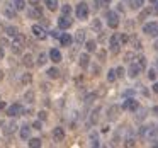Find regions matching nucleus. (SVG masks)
<instances>
[{
    "label": "nucleus",
    "mask_w": 158,
    "mask_h": 148,
    "mask_svg": "<svg viewBox=\"0 0 158 148\" xmlns=\"http://www.w3.org/2000/svg\"><path fill=\"white\" fill-rule=\"evenodd\" d=\"M0 44H4V46H9V41L5 38H0Z\"/></svg>",
    "instance_id": "obj_50"
},
{
    "label": "nucleus",
    "mask_w": 158,
    "mask_h": 148,
    "mask_svg": "<svg viewBox=\"0 0 158 148\" xmlns=\"http://www.w3.org/2000/svg\"><path fill=\"white\" fill-rule=\"evenodd\" d=\"M133 58H134V53H126V56H124V61H131Z\"/></svg>",
    "instance_id": "obj_45"
},
{
    "label": "nucleus",
    "mask_w": 158,
    "mask_h": 148,
    "mask_svg": "<svg viewBox=\"0 0 158 148\" xmlns=\"http://www.w3.org/2000/svg\"><path fill=\"white\" fill-rule=\"evenodd\" d=\"M123 109H127V111H131V112H136V111L139 109V102H138L136 99H133V97H129V99H126L123 102Z\"/></svg>",
    "instance_id": "obj_4"
},
{
    "label": "nucleus",
    "mask_w": 158,
    "mask_h": 148,
    "mask_svg": "<svg viewBox=\"0 0 158 148\" xmlns=\"http://www.w3.org/2000/svg\"><path fill=\"white\" fill-rule=\"evenodd\" d=\"M94 99H95V94H89V95L85 97V104H90Z\"/></svg>",
    "instance_id": "obj_42"
},
{
    "label": "nucleus",
    "mask_w": 158,
    "mask_h": 148,
    "mask_svg": "<svg viewBox=\"0 0 158 148\" xmlns=\"http://www.w3.org/2000/svg\"><path fill=\"white\" fill-rule=\"evenodd\" d=\"M143 32L148 36H158V22H148V24H144Z\"/></svg>",
    "instance_id": "obj_5"
},
{
    "label": "nucleus",
    "mask_w": 158,
    "mask_h": 148,
    "mask_svg": "<svg viewBox=\"0 0 158 148\" xmlns=\"http://www.w3.org/2000/svg\"><path fill=\"white\" fill-rule=\"evenodd\" d=\"M75 41L78 43V44H82V43L85 41V31H82V29H80V31H77V34H75Z\"/></svg>",
    "instance_id": "obj_22"
},
{
    "label": "nucleus",
    "mask_w": 158,
    "mask_h": 148,
    "mask_svg": "<svg viewBox=\"0 0 158 148\" xmlns=\"http://www.w3.org/2000/svg\"><path fill=\"white\" fill-rule=\"evenodd\" d=\"M116 73H117V77H124V68H123V66L116 68Z\"/></svg>",
    "instance_id": "obj_47"
},
{
    "label": "nucleus",
    "mask_w": 158,
    "mask_h": 148,
    "mask_svg": "<svg viewBox=\"0 0 158 148\" xmlns=\"http://www.w3.org/2000/svg\"><path fill=\"white\" fill-rule=\"evenodd\" d=\"M58 27L60 29H70L72 27V19H70V15H61V17L58 19Z\"/></svg>",
    "instance_id": "obj_10"
},
{
    "label": "nucleus",
    "mask_w": 158,
    "mask_h": 148,
    "mask_svg": "<svg viewBox=\"0 0 158 148\" xmlns=\"http://www.w3.org/2000/svg\"><path fill=\"white\" fill-rule=\"evenodd\" d=\"M153 14L158 15V0H156V4H155V7H153Z\"/></svg>",
    "instance_id": "obj_52"
},
{
    "label": "nucleus",
    "mask_w": 158,
    "mask_h": 148,
    "mask_svg": "<svg viewBox=\"0 0 158 148\" xmlns=\"http://www.w3.org/2000/svg\"><path fill=\"white\" fill-rule=\"evenodd\" d=\"M150 2H151V4H156V0H150Z\"/></svg>",
    "instance_id": "obj_60"
},
{
    "label": "nucleus",
    "mask_w": 158,
    "mask_h": 148,
    "mask_svg": "<svg viewBox=\"0 0 158 148\" xmlns=\"http://www.w3.org/2000/svg\"><path fill=\"white\" fill-rule=\"evenodd\" d=\"M34 97H36V95H34V92H32V90H27V92L24 94V99L27 100L29 104H32V102H34Z\"/></svg>",
    "instance_id": "obj_28"
},
{
    "label": "nucleus",
    "mask_w": 158,
    "mask_h": 148,
    "mask_svg": "<svg viewBox=\"0 0 158 148\" xmlns=\"http://www.w3.org/2000/svg\"><path fill=\"white\" fill-rule=\"evenodd\" d=\"M148 78H150V80H155V78H156V72H155L153 68L148 70Z\"/></svg>",
    "instance_id": "obj_39"
},
{
    "label": "nucleus",
    "mask_w": 158,
    "mask_h": 148,
    "mask_svg": "<svg viewBox=\"0 0 158 148\" xmlns=\"http://www.w3.org/2000/svg\"><path fill=\"white\" fill-rule=\"evenodd\" d=\"M119 39H121V44H126V43L129 41V38H127L126 34H119Z\"/></svg>",
    "instance_id": "obj_41"
},
{
    "label": "nucleus",
    "mask_w": 158,
    "mask_h": 148,
    "mask_svg": "<svg viewBox=\"0 0 158 148\" xmlns=\"http://www.w3.org/2000/svg\"><path fill=\"white\" fill-rule=\"evenodd\" d=\"M29 134H31V128L27 126V124H24V126H21V138L22 140H27Z\"/></svg>",
    "instance_id": "obj_18"
},
{
    "label": "nucleus",
    "mask_w": 158,
    "mask_h": 148,
    "mask_svg": "<svg viewBox=\"0 0 158 148\" xmlns=\"http://www.w3.org/2000/svg\"><path fill=\"white\" fill-rule=\"evenodd\" d=\"M39 119H41V121H46V119H48V114H46V111H39Z\"/></svg>",
    "instance_id": "obj_43"
},
{
    "label": "nucleus",
    "mask_w": 158,
    "mask_h": 148,
    "mask_svg": "<svg viewBox=\"0 0 158 148\" xmlns=\"http://www.w3.org/2000/svg\"><path fill=\"white\" fill-rule=\"evenodd\" d=\"M133 44H134V48H136V49L141 48V41H139V39H133Z\"/></svg>",
    "instance_id": "obj_48"
},
{
    "label": "nucleus",
    "mask_w": 158,
    "mask_h": 148,
    "mask_svg": "<svg viewBox=\"0 0 158 148\" xmlns=\"http://www.w3.org/2000/svg\"><path fill=\"white\" fill-rule=\"evenodd\" d=\"M22 112H24V111H22V106H21V104H12V106L7 107V116H9V117L21 116Z\"/></svg>",
    "instance_id": "obj_7"
},
{
    "label": "nucleus",
    "mask_w": 158,
    "mask_h": 148,
    "mask_svg": "<svg viewBox=\"0 0 158 148\" xmlns=\"http://www.w3.org/2000/svg\"><path fill=\"white\" fill-rule=\"evenodd\" d=\"M75 14H77V17H78L80 21H85V19L89 17V5H87L85 2H80V4L77 5V9H75Z\"/></svg>",
    "instance_id": "obj_2"
},
{
    "label": "nucleus",
    "mask_w": 158,
    "mask_h": 148,
    "mask_svg": "<svg viewBox=\"0 0 158 148\" xmlns=\"http://www.w3.org/2000/svg\"><path fill=\"white\" fill-rule=\"evenodd\" d=\"M97 56L100 58V61H104V60H106V51H104V49H100V51L97 53Z\"/></svg>",
    "instance_id": "obj_44"
},
{
    "label": "nucleus",
    "mask_w": 158,
    "mask_h": 148,
    "mask_svg": "<svg viewBox=\"0 0 158 148\" xmlns=\"http://www.w3.org/2000/svg\"><path fill=\"white\" fill-rule=\"evenodd\" d=\"M61 14L63 15H70V14H72V7H70V5H63V7H61Z\"/></svg>",
    "instance_id": "obj_37"
},
{
    "label": "nucleus",
    "mask_w": 158,
    "mask_h": 148,
    "mask_svg": "<svg viewBox=\"0 0 158 148\" xmlns=\"http://www.w3.org/2000/svg\"><path fill=\"white\" fill-rule=\"evenodd\" d=\"M14 5L17 11H24L26 9V0H14Z\"/></svg>",
    "instance_id": "obj_29"
},
{
    "label": "nucleus",
    "mask_w": 158,
    "mask_h": 148,
    "mask_svg": "<svg viewBox=\"0 0 158 148\" xmlns=\"http://www.w3.org/2000/svg\"><path fill=\"white\" fill-rule=\"evenodd\" d=\"M60 41H61V46H66V48H68L70 44H72V36L68 34V32H63L61 36H60Z\"/></svg>",
    "instance_id": "obj_14"
},
{
    "label": "nucleus",
    "mask_w": 158,
    "mask_h": 148,
    "mask_svg": "<svg viewBox=\"0 0 158 148\" xmlns=\"http://www.w3.org/2000/svg\"><path fill=\"white\" fill-rule=\"evenodd\" d=\"M124 145H126V146H134L136 143H134V140H133V138H127V140H126V143H124Z\"/></svg>",
    "instance_id": "obj_46"
},
{
    "label": "nucleus",
    "mask_w": 158,
    "mask_h": 148,
    "mask_svg": "<svg viewBox=\"0 0 158 148\" xmlns=\"http://www.w3.org/2000/svg\"><path fill=\"white\" fill-rule=\"evenodd\" d=\"M5 53H4V46H0V60H4Z\"/></svg>",
    "instance_id": "obj_53"
},
{
    "label": "nucleus",
    "mask_w": 158,
    "mask_h": 148,
    "mask_svg": "<svg viewBox=\"0 0 158 148\" xmlns=\"http://www.w3.org/2000/svg\"><path fill=\"white\" fill-rule=\"evenodd\" d=\"M78 63H80V66H82V68H87V66H89V63H90V58H89V55H87V53H83V55H80V58H78Z\"/></svg>",
    "instance_id": "obj_17"
},
{
    "label": "nucleus",
    "mask_w": 158,
    "mask_h": 148,
    "mask_svg": "<svg viewBox=\"0 0 158 148\" xmlns=\"http://www.w3.org/2000/svg\"><path fill=\"white\" fill-rule=\"evenodd\" d=\"M141 72H143V68L139 66V63H138V61L131 63V65H129V70H127V73H129L131 78H136V77L139 75Z\"/></svg>",
    "instance_id": "obj_9"
},
{
    "label": "nucleus",
    "mask_w": 158,
    "mask_h": 148,
    "mask_svg": "<svg viewBox=\"0 0 158 148\" xmlns=\"http://www.w3.org/2000/svg\"><path fill=\"white\" fill-rule=\"evenodd\" d=\"M97 119H99V109H94V111H92V116H90V121H92V124H95Z\"/></svg>",
    "instance_id": "obj_34"
},
{
    "label": "nucleus",
    "mask_w": 158,
    "mask_h": 148,
    "mask_svg": "<svg viewBox=\"0 0 158 148\" xmlns=\"http://www.w3.org/2000/svg\"><path fill=\"white\" fill-rule=\"evenodd\" d=\"M61 58H63V56H61V53H60V49L53 48L51 51H49V60H51L53 63H60V61H61Z\"/></svg>",
    "instance_id": "obj_13"
},
{
    "label": "nucleus",
    "mask_w": 158,
    "mask_h": 148,
    "mask_svg": "<svg viewBox=\"0 0 158 148\" xmlns=\"http://www.w3.org/2000/svg\"><path fill=\"white\" fill-rule=\"evenodd\" d=\"M97 7H107V5L110 4V0H95Z\"/></svg>",
    "instance_id": "obj_36"
},
{
    "label": "nucleus",
    "mask_w": 158,
    "mask_h": 148,
    "mask_svg": "<svg viewBox=\"0 0 158 148\" xmlns=\"http://www.w3.org/2000/svg\"><path fill=\"white\" fill-rule=\"evenodd\" d=\"M31 82H32V75H31V73H24V75H22V83L29 85Z\"/></svg>",
    "instance_id": "obj_33"
},
{
    "label": "nucleus",
    "mask_w": 158,
    "mask_h": 148,
    "mask_svg": "<svg viewBox=\"0 0 158 148\" xmlns=\"http://www.w3.org/2000/svg\"><path fill=\"white\" fill-rule=\"evenodd\" d=\"M117 11H119V12H123V11H124V7H123V4H119V5H117Z\"/></svg>",
    "instance_id": "obj_56"
},
{
    "label": "nucleus",
    "mask_w": 158,
    "mask_h": 148,
    "mask_svg": "<svg viewBox=\"0 0 158 148\" xmlns=\"http://www.w3.org/2000/svg\"><path fill=\"white\" fill-rule=\"evenodd\" d=\"M22 65H24V66H27V68L34 66V58H32V55H31V53L24 55V58H22Z\"/></svg>",
    "instance_id": "obj_15"
},
{
    "label": "nucleus",
    "mask_w": 158,
    "mask_h": 148,
    "mask_svg": "<svg viewBox=\"0 0 158 148\" xmlns=\"http://www.w3.org/2000/svg\"><path fill=\"white\" fill-rule=\"evenodd\" d=\"M32 128H34V129H41V119H39V121H36V123L32 124Z\"/></svg>",
    "instance_id": "obj_49"
},
{
    "label": "nucleus",
    "mask_w": 158,
    "mask_h": 148,
    "mask_svg": "<svg viewBox=\"0 0 158 148\" xmlns=\"http://www.w3.org/2000/svg\"><path fill=\"white\" fill-rule=\"evenodd\" d=\"M92 27L95 29V31H100V21L99 19H95V21L92 22Z\"/></svg>",
    "instance_id": "obj_40"
},
{
    "label": "nucleus",
    "mask_w": 158,
    "mask_h": 148,
    "mask_svg": "<svg viewBox=\"0 0 158 148\" xmlns=\"http://www.w3.org/2000/svg\"><path fill=\"white\" fill-rule=\"evenodd\" d=\"M0 109H5V102H0Z\"/></svg>",
    "instance_id": "obj_58"
},
{
    "label": "nucleus",
    "mask_w": 158,
    "mask_h": 148,
    "mask_svg": "<svg viewBox=\"0 0 158 148\" xmlns=\"http://www.w3.org/2000/svg\"><path fill=\"white\" fill-rule=\"evenodd\" d=\"M22 48H24V44H21V43H17V41H12L10 49H12V53H14V55H21Z\"/></svg>",
    "instance_id": "obj_16"
},
{
    "label": "nucleus",
    "mask_w": 158,
    "mask_h": 148,
    "mask_svg": "<svg viewBox=\"0 0 158 148\" xmlns=\"http://www.w3.org/2000/svg\"><path fill=\"white\" fill-rule=\"evenodd\" d=\"M2 12H4V15H5L7 19H15V15H17L19 11L15 9L14 4H5V5H4V11H2Z\"/></svg>",
    "instance_id": "obj_6"
},
{
    "label": "nucleus",
    "mask_w": 158,
    "mask_h": 148,
    "mask_svg": "<svg viewBox=\"0 0 158 148\" xmlns=\"http://www.w3.org/2000/svg\"><path fill=\"white\" fill-rule=\"evenodd\" d=\"M31 31H32V34H34L38 39H46V38H48V32H46L44 27H41L39 24H34L31 27Z\"/></svg>",
    "instance_id": "obj_8"
},
{
    "label": "nucleus",
    "mask_w": 158,
    "mask_h": 148,
    "mask_svg": "<svg viewBox=\"0 0 158 148\" xmlns=\"http://www.w3.org/2000/svg\"><path fill=\"white\" fill-rule=\"evenodd\" d=\"M117 112H119V107H117V106H112L109 111H107V117H109V119H116V117H117Z\"/></svg>",
    "instance_id": "obj_20"
},
{
    "label": "nucleus",
    "mask_w": 158,
    "mask_h": 148,
    "mask_svg": "<svg viewBox=\"0 0 158 148\" xmlns=\"http://www.w3.org/2000/svg\"><path fill=\"white\" fill-rule=\"evenodd\" d=\"M53 138H55V141H63L65 140V129L63 128H55L53 129Z\"/></svg>",
    "instance_id": "obj_12"
},
{
    "label": "nucleus",
    "mask_w": 158,
    "mask_h": 148,
    "mask_svg": "<svg viewBox=\"0 0 158 148\" xmlns=\"http://www.w3.org/2000/svg\"><path fill=\"white\" fill-rule=\"evenodd\" d=\"M119 46H123V44H121V39H119V34H112V36H110V39H109L110 53H112V55H117V53H119Z\"/></svg>",
    "instance_id": "obj_3"
},
{
    "label": "nucleus",
    "mask_w": 158,
    "mask_h": 148,
    "mask_svg": "<svg viewBox=\"0 0 158 148\" xmlns=\"http://www.w3.org/2000/svg\"><path fill=\"white\" fill-rule=\"evenodd\" d=\"M49 34H51L53 38H60V36H61V34H60L58 31H51V32H49Z\"/></svg>",
    "instance_id": "obj_51"
},
{
    "label": "nucleus",
    "mask_w": 158,
    "mask_h": 148,
    "mask_svg": "<svg viewBox=\"0 0 158 148\" xmlns=\"http://www.w3.org/2000/svg\"><path fill=\"white\" fill-rule=\"evenodd\" d=\"M41 14H43V11L38 5H32V9H27V17H31V19H39Z\"/></svg>",
    "instance_id": "obj_11"
},
{
    "label": "nucleus",
    "mask_w": 158,
    "mask_h": 148,
    "mask_svg": "<svg viewBox=\"0 0 158 148\" xmlns=\"http://www.w3.org/2000/svg\"><path fill=\"white\" fill-rule=\"evenodd\" d=\"M150 12H153V9H144V11L139 14V17H138V19H139V21H144V19L150 15Z\"/></svg>",
    "instance_id": "obj_32"
},
{
    "label": "nucleus",
    "mask_w": 158,
    "mask_h": 148,
    "mask_svg": "<svg viewBox=\"0 0 158 148\" xmlns=\"http://www.w3.org/2000/svg\"><path fill=\"white\" fill-rule=\"evenodd\" d=\"M90 145H92V146H99V136H97V133H92L90 134Z\"/></svg>",
    "instance_id": "obj_30"
},
{
    "label": "nucleus",
    "mask_w": 158,
    "mask_h": 148,
    "mask_svg": "<svg viewBox=\"0 0 158 148\" xmlns=\"http://www.w3.org/2000/svg\"><path fill=\"white\" fill-rule=\"evenodd\" d=\"M85 48H87V51H89V53H94V51L97 49L95 41H92V39H90V41H87V43H85Z\"/></svg>",
    "instance_id": "obj_25"
},
{
    "label": "nucleus",
    "mask_w": 158,
    "mask_h": 148,
    "mask_svg": "<svg viewBox=\"0 0 158 148\" xmlns=\"http://www.w3.org/2000/svg\"><path fill=\"white\" fill-rule=\"evenodd\" d=\"M106 21H107V26H109L110 29H116L117 26H119V15H117V12L107 11L106 12Z\"/></svg>",
    "instance_id": "obj_1"
},
{
    "label": "nucleus",
    "mask_w": 158,
    "mask_h": 148,
    "mask_svg": "<svg viewBox=\"0 0 158 148\" xmlns=\"http://www.w3.org/2000/svg\"><path fill=\"white\" fill-rule=\"evenodd\" d=\"M46 73H48V77H49V78H58V77H60V70L56 68V66H53V68H49Z\"/></svg>",
    "instance_id": "obj_23"
},
{
    "label": "nucleus",
    "mask_w": 158,
    "mask_h": 148,
    "mask_svg": "<svg viewBox=\"0 0 158 148\" xmlns=\"http://www.w3.org/2000/svg\"><path fill=\"white\" fill-rule=\"evenodd\" d=\"M136 61L138 63H139V66H141V68H146V58H144V56H138V58H136Z\"/></svg>",
    "instance_id": "obj_35"
},
{
    "label": "nucleus",
    "mask_w": 158,
    "mask_h": 148,
    "mask_svg": "<svg viewBox=\"0 0 158 148\" xmlns=\"http://www.w3.org/2000/svg\"><path fill=\"white\" fill-rule=\"evenodd\" d=\"M27 145L31 148H39V146H41V140H39V138H31Z\"/></svg>",
    "instance_id": "obj_27"
},
{
    "label": "nucleus",
    "mask_w": 158,
    "mask_h": 148,
    "mask_svg": "<svg viewBox=\"0 0 158 148\" xmlns=\"http://www.w3.org/2000/svg\"><path fill=\"white\" fill-rule=\"evenodd\" d=\"M153 92H156V94H158V82H155V83H153Z\"/></svg>",
    "instance_id": "obj_55"
},
{
    "label": "nucleus",
    "mask_w": 158,
    "mask_h": 148,
    "mask_svg": "<svg viewBox=\"0 0 158 148\" xmlns=\"http://www.w3.org/2000/svg\"><path fill=\"white\" fill-rule=\"evenodd\" d=\"M46 61H48V55H46V53H39V56H38V61H36V63H38L39 66H43Z\"/></svg>",
    "instance_id": "obj_26"
},
{
    "label": "nucleus",
    "mask_w": 158,
    "mask_h": 148,
    "mask_svg": "<svg viewBox=\"0 0 158 148\" xmlns=\"http://www.w3.org/2000/svg\"><path fill=\"white\" fill-rule=\"evenodd\" d=\"M15 128H17V126H15V124L14 123H10V124H7V128H5V133H12V131H15Z\"/></svg>",
    "instance_id": "obj_38"
},
{
    "label": "nucleus",
    "mask_w": 158,
    "mask_h": 148,
    "mask_svg": "<svg viewBox=\"0 0 158 148\" xmlns=\"http://www.w3.org/2000/svg\"><path fill=\"white\" fill-rule=\"evenodd\" d=\"M143 4H144V0H131V2H129V5H131V9H133V11L141 9V7H143Z\"/></svg>",
    "instance_id": "obj_21"
},
{
    "label": "nucleus",
    "mask_w": 158,
    "mask_h": 148,
    "mask_svg": "<svg viewBox=\"0 0 158 148\" xmlns=\"http://www.w3.org/2000/svg\"><path fill=\"white\" fill-rule=\"evenodd\" d=\"M5 32H7V36H10V38H15V36L19 34L14 26H7V27H5Z\"/></svg>",
    "instance_id": "obj_24"
},
{
    "label": "nucleus",
    "mask_w": 158,
    "mask_h": 148,
    "mask_svg": "<svg viewBox=\"0 0 158 148\" xmlns=\"http://www.w3.org/2000/svg\"><path fill=\"white\" fill-rule=\"evenodd\" d=\"M44 5L49 9V11L55 12L56 9H58V0H44Z\"/></svg>",
    "instance_id": "obj_19"
},
{
    "label": "nucleus",
    "mask_w": 158,
    "mask_h": 148,
    "mask_svg": "<svg viewBox=\"0 0 158 148\" xmlns=\"http://www.w3.org/2000/svg\"><path fill=\"white\" fill-rule=\"evenodd\" d=\"M4 78V72H2V70H0V80Z\"/></svg>",
    "instance_id": "obj_59"
},
{
    "label": "nucleus",
    "mask_w": 158,
    "mask_h": 148,
    "mask_svg": "<svg viewBox=\"0 0 158 148\" xmlns=\"http://www.w3.org/2000/svg\"><path fill=\"white\" fill-rule=\"evenodd\" d=\"M99 66H94V68H92V72H94V75H99Z\"/></svg>",
    "instance_id": "obj_54"
},
{
    "label": "nucleus",
    "mask_w": 158,
    "mask_h": 148,
    "mask_svg": "<svg viewBox=\"0 0 158 148\" xmlns=\"http://www.w3.org/2000/svg\"><path fill=\"white\" fill-rule=\"evenodd\" d=\"M153 114H156V116H158V106L153 107Z\"/></svg>",
    "instance_id": "obj_57"
},
{
    "label": "nucleus",
    "mask_w": 158,
    "mask_h": 148,
    "mask_svg": "<svg viewBox=\"0 0 158 148\" xmlns=\"http://www.w3.org/2000/svg\"><path fill=\"white\" fill-rule=\"evenodd\" d=\"M116 78H117L116 70H109V72H107V82H114Z\"/></svg>",
    "instance_id": "obj_31"
}]
</instances>
